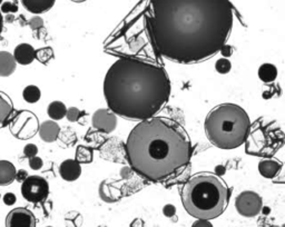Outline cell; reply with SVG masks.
Wrapping results in <instances>:
<instances>
[{
    "label": "cell",
    "mask_w": 285,
    "mask_h": 227,
    "mask_svg": "<svg viewBox=\"0 0 285 227\" xmlns=\"http://www.w3.org/2000/svg\"><path fill=\"white\" fill-rule=\"evenodd\" d=\"M27 177H28V173H27V171H25V169H20V171H17V172H16L15 181L23 183V182L26 180Z\"/></svg>",
    "instance_id": "obj_33"
},
{
    "label": "cell",
    "mask_w": 285,
    "mask_h": 227,
    "mask_svg": "<svg viewBox=\"0 0 285 227\" xmlns=\"http://www.w3.org/2000/svg\"><path fill=\"white\" fill-rule=\"evenodd\" d=\"M192 227H213L212 223H209V220L207 219H196L194 223H193Z\"/></svg>",
    "instance_id": "obj_34"
},
{
    "label": "cell",
    "mask_w": 285,
    "mask_h": 227,
    "mask_svg": "<svg viewBox=\"0 0 285 227\" xmlns=\"http://www.w3.org/2000/svg\"><path fill=\"white\" fill-rule=\"evenodd\" d=\"M271 227H279V226H276V225H273V226H271Z\"/></svg>",
    "instance_id": "obj_39"
},
{
    "label": "cell",
    "mask_w": 285,
    "mask_h": 227,
    "mask_svg": "<svg viewBox=\"0 0 285 227\" xmlns=\"http://www.w3.org/2000/svg\"><path fill=\"white\" fill-rule=\"evenodd\" d=\"M235 208L238 213L244 217H255L263 208V199L255 192H242L235 198Z\"/></svg>",
    "instance_id": "obj_8"
},
{
    "label": "cell",
    "mask_w": 285,
    "mask_h": 227,
    "mask_svg": "<svg viewBox=\"0 0 285 227\" xmlns=\"http://www.w3.org/2000/svg\"><path fill=\"white\" fill-rule=\"evenodd\" d=\"M257 75L263 83H273L277 78V68L273 64H263L259 68Z\"/></svg>",
    "instance_id": "obj_20"
},
{
    "label": "cell",
    "mask_w": 285,
    "mask_h": 227,
    "mask_svg": "<svg viewBox=\"0 0 285 227\" xmlns=\"http://www.w3.org/2000/svg\"><path fill=\"white\" fill-rule=\"evenodd\" d=\"M104 96L116 116L142 122L157 115L167 104L170 80L158 64L122 57L107 70Z\"/></svg>",
    "instance_id": "obj_2"
},
{
    "label": "cell",
    "mask_w": 285,
    "mask_h": 227,
    "mask_svg": "<svg viewBox=\"0 0 285 227\" xmlns=\"http://www.w3.org/2000/svg\"><path fill=\"white\" fill-rule=\"evenodd\" d=\"M38 154V147L35 144H28L25 146L24 148V155L25 157L27 158H31V157H35Z\"/></svg>",
    "instance_id": "obj_26"
},
{
    "label": "cell",
    "mask_w": 285,
    "mask_h": 227,
    "mask_svg": "<svg viewBox=\"0 0 285 227\" xmlns=\"http://www.w3.org/2000/svg\"><path fill=\"white\" fill-rule=\"evenodd\" d=\"M282 169V163L277 159L266 158L259 163V173L261 176L268 180H273L274 177L278 175V173Z\"/></svg>",
    "instance_id": "obj_16"
},
{
    "label": "cell",
    "mask_w": 285,
    "mask_h": 227,
    "mask_svg": "<svg viewBox=\"0 0 285 227\" xmlns=\"http://www.w3.org/2000/svg\"><path fill=\"white\" fill-rule=\"evenodd\" d=\"M163 214L168 218L174 217L175 214H176V207L172 204H166L165 206L163 207Z\"/></svg>",
    "instance_id": "obj_30"
},
{
    "label": "cell",
    "mask_w": 285,
    "mask_h": 227,
    "mask_svg": "<svg viewBox=\"0 0 285 227\" xmlns=\"http://www.w3.org/2000/svg\"><path fill=\"white\" fill-rule=\"evenodd\" d=\"M3 201L7 206H13V205L17 202V197H16V195L13 193H7L5 194V196L3 197Z\"/></svg>",
    "instance_id": "obj_31"
},
{
    "label": "cell",
    "mask_w": 285,
    "mask_h": 227,
    "mask_svg": "<svg viewBox=\"0 0 285 227\" xmlns=\"http://www.w3.org/2000/svg\"><path fill=\"white\" fill-rule=\"evenodd\" d=\"M21 195L33 204L45 202L49 195V184L41 176H28L21 183Z\"/></svg>",
    "instance_id": "obj_7"
},
{
    "label": "cell",
    "mask_w": 285,
    "mask_h": 227,
    "mask_svg": "<svg viewBox=\"0 0 285 227\" xmlns=\"http://www.w3.org/2000/svg\"><path fill=\"white\" fill-rule=\"evenodd\" d=\"M14 58L17 64L27 66L30 65L36 59V50L35 48L29 44H19L15 48L14 51Z\"/></svg>",
    "instance_id": "obj_13"
},
{
    "label": "cell",
    "mask_w": 285,
    "mask_h": 227,
    "mask_svg": "<svg viewBox=\"0 0 285 227\" xmlns=\"http://www.w3.org/2000/svg\"><path fill=\"white\" fill-rule=\"evenodd\" d=\"M3 30H4V17L2 12H0V35H2Z\"/></svg>",
    "instance_id": "obj_37"
},
{
    "label": "cell",
    "mask_w": 285,
    "mask_h": 227,
    "mask_svg": "<svg viewBox=\"0 0 285 227\" xmlns=\"http://www.w3.org/2000/svg\"><path fill=\"white\" fill-rule=\"evenodd\" d=\"M125 149L132 169L154 183L174 180L185 171L193 154L185 129L158 116L139 122L128 135Z\"/></svg>",
    "instance_id": "obj_3"
},
{
    "label": "cell",
    "mask_w": 285,
    "mask_h": 227,
    "mask_svg": "<svg viewBox=\"0 0 285 227\" xmlns=\"http://www.w3.org/2000/svg\"><path fill=\"white\" fill-rule=\"evenodd\" d=\"M215 69L220 75H226L232 69V64L227 58H219L218 61L215 63Z\"/></svg>",
    "instance_id": "obj_24"
},
{
    "label": "cell",
    "mask_w": 285,
    "mask_h": 227,
    "mask_svg": "<svg viewBox=\"0 0 285 227\" xmlns=\"http://www.w3.org/2000/svg\"><path fill=\"white\" fill-rule=\"evenodd\" d=\"M15 20V18H14V15H7L6 16V18H5V21H6V23H13V21Z\"/></svg>",
    "instance_id": "obj_36"
},
{
    "label": "cell",
    "mask_w": 285,
    "mask_h": 227,
    "mask_svg": "<svg viewBox=\"0 0 285 227\" xmlns=\"http://www.w3.org/2000/svg\"><path fill=\"white\" fill-rule=\"evenodd\" d=\"M44 166V161L38 156H35V157L29 158V167L34 171H39L41 167Z\"/></svg>",
    "instance_id": "obj_28"
},
{
    "label": "cell",
    "mask_w": 285,
    "mask_h": 227,
    "mask_svg": "<svg viewBox=\"0 0 285 227\" xmlns=\"http://www.w3.org/2000/svg\"><path fill=\"white\" fill-rule=\"evenodd\" d=\"M27 12L35 15L45 14L53 7L56 0H20Z\"/></svg>",
    "instance_id": "obj_15"
},
{
    "label": "cell",
    "mask_w": 285,
    "mask_h": 227,
    "mask_svg": "<svg viewBox=\"0 0 285 227\" xmlns=\"http://www.w3.org/2000/svg\"><path fill=\"white\" fill-rule=\"evenodd\" d=\"M67 107L63 101L55 100L51 101L47 107V114L51 121H61L64 117H66Z\"/></svg>",
    "instance_id": "obj_19"
},
{
    "label": "cell",
    "mask_w": 285,
    "mask_h": 227,
    "mask_svg": "<svg viewBox=\"0 0 285 227\" xmlns=\"http://www.w3.org/2000/svg\"><path fill=\"white\" fill-rule=\"evenodd\" d=\"M38 134L45 143L56 142L61 134V127L55 121H46L39 125Z\"/></svg>",
    "instance_id": "obj_14"
},
{
    "label": "cell",
    "mask_w": 285,
    "mask_h": 227,
    "mask_svg": "<svg viewBox=\"0 0 285 227\" xmlns=\"http://www.w3.org/2000/svg\"><path fill=\"white\" fill-rule=\"evenodd\" d=\"M91 125L96 131L104 134H110L117 127V116L109 108H101L96 110L91 117Z\"/></svg>",
    "instance_id": "obj_9"
},
{
    "label": "cell",
    "mask_w": 285,
    "mask_h": 227,
    "mask_svg": "<svg viewBox=\"0 0 285 227\" xmlns=\"http://www.w3.org/2000/svg\"><path fill=\"white\" fill-rule=\"evenodd\" d=\"M2 3H3V0H0V4H2Z\"/></svg>",
    "instance_id": "obj_41"
},
{
    "label": "cell",
    "mask_w": 285,
    "mask_h": 227,
    "mask_svg": "<svg viewBox=\"0 0 285 227\" xmlns=\"http://www.w3.org/2000/svg\"><path fill=\"white\" fill-rule=\"evenodd\" d=\"M66 117H67V120H68L69 122L76 123V122L79 121V118H80V110L78 109L77 107L67 108Z\"/></svg>",
    "instance_id": "obj_25"
},
{
    "label": "cell",
    "mask_w": 285,
    "mask_h": 227,
    "mask_svg": "<svg viewBox=\"0 0 285 227\" xmlns=\"http://www.w3.org/2000/svg\"><path fill=\"white\" fill-rule=\"evenodd\" d=\"M28 25L33 30H38L44 27V20H42V18H40L39 16H35V17L29 20Z\"/></svg>",
    "instance_id": "obj_27"
},
{
    "label": "cell",
    "mask_w": 285,
    "mask_h": 227,
    "mask_svg": "<svg viewBox=\"0 0 285 227\" xmlns=\"http://www.w3.org/2000/svg\"><path fill=\"white\" fill-rule=\"evenodd\" d=\"M39 125L38 118L34 112L29 110H16L8 126L14 137L20 140H27L33 138L38 133Z\"/></svg>",
    "instance_id": "obj_6"
},
{
    "label": "cell",
    "mask_w": 285,
    "mask_h": 227,
    "mask_svg": "<svg viewBox=\"0 0 285 227\" xmlns=\"http://www.w3.org/2000/svg\"><path fill=\"white\" fill-rule=\"evenodd\" d=\"M36 224L34 213L24 207L14 208L6 217V227H36Z\"/></svg>",
    "instance_id": "obj_10"
},
{
    "label": "cell",
    "mask_w": 285,
    "mask_h": 227,
    "mask_svg": "<svg viewBox=\"0 0 285 227\" xmlns=\"http://www.w3.org/2000/svg\"><path fill=\"white\" fill-rule=\"evenodd\" d=\"M0 12L5 13V14H14L16 12H18V7H17V5H16V4L7 2V3L3 4L2 10H0Z\"/></svg>",
    "instance_id": "obj_29"
},
{
    "label": "cell",
    "mask_w": 285,
    "mask_h": 227,
    "mask_svg": "<svg viewBox=\"0 0 285 227\" xmlns=\"http://www.w3.org/2000/svg\"><path fill=\"white\" fill-rule=\"evenodd\" d=\"M94 159V151L90 147L84 145H79L76 148V154H75V160L82 164H90Z\"/></svg>",
    "instance_id": "obj_21"
},
{
    "label": "cell",
    "mask_w": 285,
    "mask_h": 227,
    "mask_svg": "<svg viewBox=\"0 0 285 227\" xmlns=\"http://www.w3.org/2000/svg\"><path fill=\"white\" fill-rule=\"evenodd\" d=\"M59 175L66 182H75L82 175V166L75 159H66L59 166Z\"/></svg>",
    "instance_id": "obj_11"
},
{
    "label": "cell",
    "mask_w": 285,
    "mask_h": 227,
    "mask_svg": "<svg viewBox=\"0 0 285 227\" xmlns=\"http://www.w3.org/2000/svg\"><path fill=\"white\" fill-rule=\"evenodd\" d=\"M16 167L9 160H0V186H8L13 184L16 177Z\"/></svg>",
    "instance_id": "obj_18"
},
{
    "label": "cell",
    "mask_w": 285,
    "mask_h": 227,
    "mask_svg": "<svg viewBox=\"0 0 285 227\" xmlns=\"http://www.w3.org/2000/svg\"><path fill=\"white\" fill-rule=\"evenodd\" d=\"M24 99L28 102V104H35L38 101L41 97L40 89L35 85H29L24 89L23 91Z\"/></svg>",
    "instance_id": "obj_22"
},
{
    "label": "cell",
    "mask_w": 285,
    "mask_h": 227,
    "mask_svg": "<svg viewBox=\"0 0 285 227\" xmlns=\"http://www.w3.org/2000/svg\"><path fill=\"white\" fill-rule=\"evenodd\" d=\"M17 63H16L14 55L9 51H0V77H9L12 76Z\"/></svg>",
    "instance_id": "obj_17"
},
{
    "label": "cell",
    "mask_w": 285,
    "mask_h": 227,
    "mask_svg": "<svg viewBox=\"0 0 285 227\" xmlns=\"http://www.w3.org/2000/svg\"><path fill=\"white\" fill-rule=\"evenodd\" d=\"M16 109L10 97L0 91V128L7 127L15 115Z\"/></svg>",
    "instance_id": "obj_12"
},
{
    "label": "cell",
    "mask_w": 285,
    "mask_h": 227,
    "mask_svg": "<svg viewBox=\"0 0 285 227\" xmlns=\"http://www.w3.org/2000/svg\"><path fill=\"white\" fill-rule=\"evenodd\" d=\"M219 52L222 53V55L225 57V58H227L230 56H232V53H233V48L232 46H230V45H223V47L220 48V50Z\"/></svg>",
    "instance_id": "obj_32"
},
{
    "label": "cell",
    "mask_w": 285,
    "mask_h": 227,
    "mask_svg": "<svg viewBox=\"0 0 285 227\" xmlns=\"http://www.w3.org/2000/svg\"><path fill=\"white\" fill-rule=\"evenodd\" d=\"M143 16L158 56L187 65L207 61L226 44L234 7L230 0H148Z\"/></svg>",
    "instance_id": "obj_1"
},
{
    "label": "cell",
    "mask_w": 285,
    "mask_h": 227,
    "mask_svg": "<svg viewBox=\"0 0 285 227\" xmlns=\"http://www.w3.org/2000/svg\"><path fill=\"white\" fill-rule=\"evenodd\" d=\"M207 139L220 149H235L243 145L251 129L244 108L236 104H220L208 112L204 123Z\"/></svg>",
    "instance_id": "obj_5"
},
{
    "label": "cell",
    "mask_w": 285,
    "mask_h": 227,
    "mask_svg": "<svg viewBox=\"0 0 285 227\" xmlns=\"http://www.w3.org/2000/svg\"><path fill=\"white\" fill-rule=\"evenodd\" d=\"M231 189L219 176L200 173L188 178L182 187V203L196 219L217 218L227 208Z\"/></svg>",
    "instance_id": "obj_4"
},
{
    "label": "cell",
    "mask_w": 285,
    "mask_h": 227,
    "mask_svg": "<svg viewBox=\"0 0 285 227\" xmlns=\"http://www.w3.org/2000/svg\"><path fill=\"white\" fill-rule=\"evenodd\" d=\"M130 227H145V221L142 218H135L131 223Z\"/></svg>",
    "instance_id": "obj_35"
},
{
    "label": "cell",
    "mask_w": 285,
    "mask_h": 227,
    "mask_svg": "<svg viewBox=\"0 0 285 227\" xmlns=\"http://www.w3.org/2000/svg\"><path fill=\"white\" fill-rule=\"evenodd\" d=\"M72 2H74V3H77V4H80V3H85L86 0H72Z\"/></svg>",
    "instance_id": "obj_38"
},
{
    "label": "cell",
    "mask_w": 285,
    "mask_h": 227,
    "mask_svg": "<svg viewBox=\"0 0 285 227\" xmlns=\"http://www.w3.org/2000/svg\"><path fill=\"white\" fill-rule=\"evenodd\" d=\"M98 227H106L105 225H101V226H98Z\"/></svg>",
    "instance_id": "obj_40"
},
{
    "label": "cell",
    "mask_w": 285,
    "mask_h": 227,
    "mask_svg": "<svg viewBox=\"0 0 285 227\" xmlns=\"http://www.w3.org/2000/svg\"><path fill=\"white\" fill-rule=\"evenodd\" d=\"M53 56H55V53H53V49L51 47L39 48V49L36 50V59L42 65H47L53 58Z\"/></svg>",
    "instance_id": "obj_23"
},
{
    "label": "cell",
    "mask_w": 285,
    "mask_h": 227,
    "mask_svg": "<svg viewBox=\"0 0 285 227\" xmlns=\"http://www.w3.org/2000/svg\"><path fill=\"white\" fill-rule=\"evenodd\" d=\"M47 227H52V226H47Z\"/></svg>",
    "instance_id": "obj_42"
}]
</instances>
